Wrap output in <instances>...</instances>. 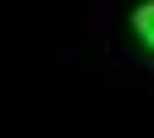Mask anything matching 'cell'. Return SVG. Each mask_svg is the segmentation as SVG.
Returning <instances> with one entry per match:
<instances>
[{
    "label": "cell",
    "mask_w": 154,
    "mask_h": 138,
    "mask_svg": "<svg viewBox=\"0 0 154 138\" xmlns=\"http://www.w3.org/2000/svg\"><path fill=\"white\" fill-rule=\"evenodd\" d=\"M132 33H138V39H143V44L154 50V0H143V6H138V11H132Z\"/></svg>",
    "instance_id": "cell-1"
}]
</instances>
